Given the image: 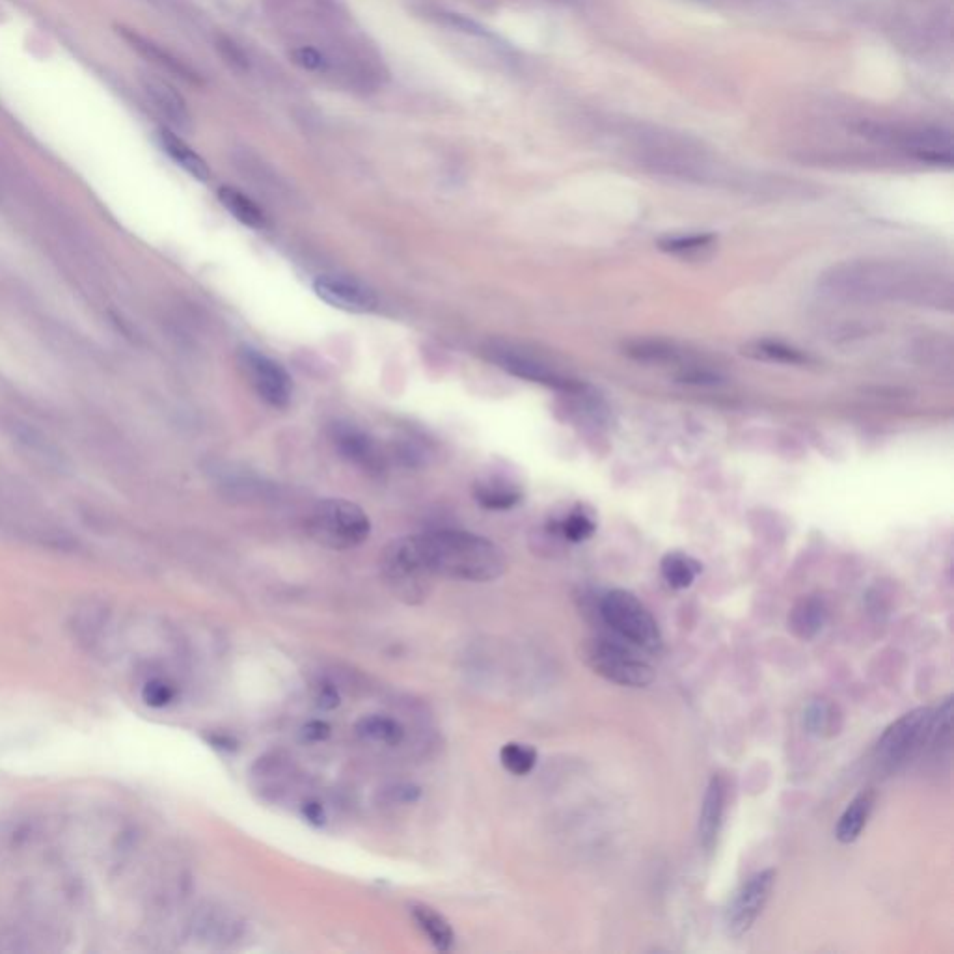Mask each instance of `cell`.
Returning <instances> with one entry per match:
<instances>
[{
    "instance_id": "ba28073f",
    "label": "cell",
    "mask_w": 954,
    "mask_h": 954,
    "mask_svg": "<svg viewBox=\"0 0 954 954\" xmlns=\"http://www.w3.org/2000/svg\"><path fill=\"white\" fill-rule=\"evenodd\" d=\"M582 658L589 668L608 682L628 688H645L655 681V669L638 647L621 638L595 636L584 643Z\"/></svg>"
},
{
    "instance_id": "f546056e",
    "label": "cell",
    "mask_w": 954,
    "mask_h": 954,
    "mask_svg": "<svg viewBox=\"0 0 954 954\" xmlns=\"http://www.w3.org/2000/svg\"><path fill=\"white\" fill-rule=\"evenodd\" d=\"M500 763L509 774L526 776L537 764V751L528 744L509 742L500 750Z\"/></svg>"
},
{
    "instance_id": "ac0fdd59",
    "label": "cell",
    "mask_w": 954,
    "mask_h": 954,
    "mask_svg": "<svg viewBox=\"0 0 954 954\" xmlns=\"http://www.w3.org/2000/svg\"><path fill=\"white\" fill-rule=\"evenodd\" d=\"M828 617H830V608L826 600L817 595H809L792 606L789 619H787L789 632L796 640H815L822 632L824 625L828 623Z\"/></svg>"
},
{
    "instance_id": "836d02e7",
    "label": "cell",
    "mask_w": 954,
    "mask_h": 954,
    "mask_svg": "<svg viewBox=\"0 0 954 954\" xmlns=\"http://www.w3.org/2000/svg\"><path fill=\"white\" fill-rule=\"evenodd\" d=\"M382 796L390 805L416 804L422 798V789L418 785H412V783H397V785L384 789Z\"/></svg>"
},
{
    "instance_id": "7402d4cb",
    "label": "cell",
    "mask_w": 954,
    "mask_h": 954,
    "mask_svg": "<svg viewBox=\"0 0 954 954\" xmlns=\"http://www.w3.org/2000/svg\"><path fill=\"white\" fill-rule=\"evenodd\" d=\"M802 723L807 735L833 738L843 729V712L828 699H813L805 705Z\"/></svg>"
},
{
    "instance_id": "44dd1931",
    "label": "cell",
    "mask_w": 954,
    "mask_h": 954,
    "mask_svg": "<svg viewBox=\"0 0 954 954\" xmlns=\"http://www.w3.org/2000/svg\"><path fill=\"white\" fill-rule=\"evenodd\" d=\"M159 144L164 153L192 178L198 181H207L211 178V170H209V164L205 163L204 157L192 150L176 131L168 127L159 129Z\"/></svg>"
},
{
    "instance_id": "5bb4252c",
    "label": "cell",
    "mask_w": 954,
    "mask_h": 954,
    "mask_svg": "<svg viewBox=\"0 0 954 954\" xmlns=\"http://www.w3.org/2000/svg\"><path fill=\"white\" fill-rule=\"evenodd\" d=\"M330 438L334 448L347 463L355 464L356 468L364 470L369 476H381L386 470V459L381 446L362 429L349 423H336L332 427Z\"/></svg>"
},
{
    "instance_id": "52a82bcc",
    "label": "cell",
    "mask_w": 954,
    "mask_h": 954,
    "mask_svg": "<svg viewBox=\"0 0 954 954\" xmlns=\"http://www.w3.org/2000/svg\"><path fill=\"white\" fill-rule=\"evenodd\" d=\"M600 619L615 632L617 638L628 641L649 655H660L664 638L660 627L647 606L636 595L625 589L608 591L599 602Z\"/></svg>"
},
{
    "instance_id": "cb8c5ba5",
    "label": "cell",
    "mask_w": 954,
    "mask_h": 954,
    "mask_svg": "<svg viewBox=\"0 0 954 954\" xmlns=\"http://www.w3.org/2000/svg\"><path fill=\"white\" fill-rule=\"evenodd\" d=\"M219 200L233 219L239 220L241 224H245L252 230H265L267 228V215L263 213V209L250 196H246L245 192L224 185L219 189Z\"/></svg>"
},
{
    "instance_id": "83f0119b",
    "label": "cell",
    "mask_w": 954,
    "mask_h": 954,
    "mask_svg": "<svg viewBox=\"0 0 954 954\" xmlns=\"http://www.w3.org/2000/svg\"><path fill=\"white\" fill-rule=\"evenodd\" d=\"M744 355L764 360V362H777V364H791V366H805L811 362V358L802 353L796 347H789L781 341H755L748 347H744Z\"/></svg>"
},
{
    "instance_id": "484cf974",
    "label": "cell",
    "mask_w": 954,
    "mask_h": 954,
    "mask_svg": "<svg viewBox=\"0 0 954 954\" xmlns=\"http://www.w3.org/2000/svg\"><path fill=\"white\" fill-rule=\"evenodd\" d=\"M660 571L669 587L673 589H688L696 582L697 576L703 571L697 559L690 558L681 552H669L660 561Z\"/></svg>"
},
{
    "instance_id": "74e56055",
    "label": "cell",
    "mask_w": 954,
    "mask_h": 954,
    "mask_svg": "<svg viewBox=\"0 0 954 954\" xmlns=\"http://www.w3.org/2000/svg\"><path fill=\"white\" fill-rule=\"evenodd\" d=\"M213 744H215V748H220V750H226V751L237 750V742L233 740L232 736H228V735L213 736Z\"/></svg>"
},
{
    "instance_id": "603a6c76",
    "label": "cell",
    "mask_w": 954,
    "mask_h": 954,
    "mask_svg": "<svg viewBox=\"0 0 954 954\" xmlns=\"http://www.w3.org/2000/svg\"><path fill=\"white\" fill-rule=\"evenodd\" d=\"M412 917L437 951L448 953L453 949L455 934H453L450 921L444 915L438 914L437 910L431 908V906L416 904V906H412Z\"/></svg>"
},
{
    "instance_id": "e575fe53",
    "label": "cell",
    "mask_w": 954,
    "mask_h": 954,
    "mask_svg": "<svg viewBox=\"0 0 954 954\" xmlns=\"http://www.w3.org/2000/svg\"><path fill=\"white\" fill-rule=\"evenodd\" d=\"M315 705L317 709L334 710L340 707L341 696L338 688L332 682H319L315 686L314 694Z\"/></svg>"
},
{
    "instance_id": "d590c367",
    "label": "cell",
    "mask_w": 954,
    "mask_h": 954,
    "mask_svg": "<svg viewBox=\"0 0 954 954\" xmlns=\"http://www.w3.org/2000/svg\"><path fill=\"white\" fill-rule=\"evenodd\" d=\"M332 735V727L330 723L323 722V720H312V722L302 725L300 729V736L304 742H310V744H319V742H325Z\"/></svg>"
},
{
    "instance_id": "5b68a950",
    "label": "cell",
    "mask_w": 954,
    "mask_h": 954,
    "mask_svg": "<svg viewBox=\"0 0 954 954\" xmlns=\"http://www.w3.org/2000/svg\"><path fill=\"white\" fill-rule=\"evenodd\" d=\"M861 137L930 164H953V138L940 127L861 120Z\"/></svg>"
},
{
    "instance_id": "4fadbf2b",
    "label": "cell",
    "mask_w": 954,
    "mask_h": 954,
    "mask_svg": "<svg viewBox=\"0 0 954 954\" xmlns=\"http://www.w3.org/2000/svg\"><path fill=\"white\" fill-rule=\"evenodd\" d=\"M314 293L332 308L349 314H369L375 312L379 306V299L373 289L345 276H317L314 280Z\"/></svg>"
},
{
    "instance_id": "ffe728a7",
    "label": "cell",
    "mask_w": 954,
    "mask_h": 954,
    "mask_svg": "<svg viewBox=\"0 0 954 954\" xmlns=\"http://www.w3.org/2000/svg\"><path fill=\"white\" fill-rule=\"evenodd\" d=\"M477 504L491 511H507L522 502L517 485L502 476H483L474 485Z\"/></svg>"
},
{
    "instance_id": "7a4b0ae2",
    "label": "cell",
    "mask_w": 954,
    "mask_h": 954,
    "mask_svg": "<svg viewBox=\"0 0 954 954\" xmlns=\"http://www.w3.org/2000/svg\"><path fill=\"white\" fill-rule=\"evenodd\" d=\"M382 556L403 578L425 584H433L435 578L481 584L507 571V558L500 546L463 530L407 535L386 546Z\"/></svg>"
},
{
    "instance_id": "9c48e42d",
    "label": "cell",
    "mask_w": 954,
    "mask_h": 954,
    "mask_svg": "<svg viewBox=\"0 0 954 954\" xmlns=\"http://www.w3.org/2000/svg\"><path fill=\"white\" fill-rule=\"evenodd\" d=\"M934 709L919 707L891 723L876 742L874 763L880 774L893 776L902 766L925 751L932 729Z\"/></svg>"
},
{
    "instance_id": "4316f807",
    "label": "cell",
    "mask_w": 954,
    "mask_h": 954,
    "mask_svg": "<svg viewBox=\"0 0 954 954\" xmlns=\"http://www.w3.org/2000/svg\"><path fill=\"white\" fill-rule=\"evenodd\" d=\"M107 627V610L103 604H84L73 617V630L77 640L84 645H96L97 640L103 634V628Z\"/></svg>"
},
{
    "instance_id": "8fae6325",
    "label": "cell",
    "mask_w": 954,
    "mask_h": 954,
    "mask_svg": "<svg viewBox=\"0 0 954 954\" xmlns=\"http://www.w3.org/2000/svg\"><path fill=\"white\" fill-rule=\"evenodd\" d=\"M776 876L774 869H766L753 874L750 880L738 889L725 914V927L733 938H742L744 934H748L759 915L763 914L770 893L776 886Z\"/></svg>"
},
{
    "instance_id": "6da1fadb",
    "label": "cell",
    "mask_w": 954,
    "mask_h": 954,
    "mask_svg": "<svg viewBox=\"0 0 954 954\" xmlns=\"http://www.w3.org/2000/svg\"><path fill=\"white\" fill-rule=\"evenodd\" d=\"M300 69L349 92H375L386 66L343 0H261Z\"/></svg>"
},
{
    "instance_id": "9a60e30c",
    "label": "cell",
    "mask_w": 954,
    "mask_h": 954,
    "mask_svg": "<svg viewBox=\"0 0 954 954\" xmlns=\"http://www.w3.org/2000/svg\"><path fill=\"white\" fill-rule=\"evenodd\" d=\"M140 88L148 99L151 109L155 110L168 129L189 131L192 127V114L185 97L168 81L155 75H144L140 79Z\"/></svg>"
},
{
    "instance_id": "e0dca14e",
    "label": "cell",
    "mask_w": 954,
    "mask_h": 954,
    "mask_svg": "<svg viewBox=\"0 0 954 954\" xmlns=\"http://www.w3.org/2000/svg\"><path fill=\"white\" fill-rule=\"evenodd\" d=\"M118 34L122 36L123 41H125L133 51H137L138 55L144 56L153 66L163 69L166 73H172V75H176L179 79H185V81L189 82L198 81V73H196L189 64H185L181 58L174 55L172 51L164 49L161 43H157V41L151 40L148 36L140 34L135 28L118 27Z\"/></svg>"
},
{
    "instance_id": "8992f818",
    "label": "cell",
    "mask_w": 954,
    "mask_h": 954,
    "mask_svg": "<svg viewBox=\"0 0 954 954\" xmlns=\"http://www.w3.org/2000/svg\"><path fill=\"white\" fill-rule=\"evenodd\" d=\"M306 528L317 545L330 550H351L368 541L371 520L351 500L325 498L310 511Z\"/></svg>"
},
{
    "instance_id": "1f68e13d",
    "label": "cell",
    "mask_w": 954,
    "mask_h": 954,
    "mask_svg": "<svg viewBox=\"0 0 954 954\" xmlns=\"http://www.w3.org/2000/svg\"><path fill=\"white\" fill-rule=\"evenodd\" d=\"M714 243V235L710 233H694V235H677L666 237L658 243V248L668 254H692L703 248H709Z\"/></svg>"
},
{
    "instance_id": "d4e9b609",
    "label": "cell",
    "mask_w": 954,
    "mask_h": 954,
    "mask_svg": "<svg viewBox=\"0 0 954 954\" xmlns=\"http://www.w3.org/2000/svg\"><path fill=\"white\" fill-rule=\"evenodd\" d=\"M356 735L368 742L396 748L405 740V727L396 718L384 714H368L356 722Z\"/></svg>"
},
{
    "instance_id": "7c38bea8",
    "label": "cell",
    "mask_w": 954,
    "mask_h": 954,
    "mask_svg": "<svg viewBox=\"0 0 954 954\" xmlns=\"http://www.w3.org/2000/svg\"><path fill=\"white\" fill-rule=\"evenodd\" d=\"M491 360L494 364H498V368L505 369L507 373L520 377L524 381L537 382V384H543V386L561 390V392H580V390H584V384L563 375L561 371L548 366L543 360H539L532 355H526V353H520L515 349L494 347L491 351Z\"/></svg>"
},
{
    "instance_id": "2e32d148",
    "label": "cell",
    "mask_w": 954,
    "mask_h": 954,
    "mask_svg": "<svg viewBox=\"0 0 954 954\" xmlns=\"http://www.w3.org/2000/svg\"><path fill=\"white\" fill-rule=\"evenodd\" d=\"M725 800H727V785L720 774L712 776L703 796V804L699 811L697 835L699 845L705 852H712L718 845V837L722 832L723 815H725Z\"/></svg>"
},
{
    "instance_id": "d6a6232c",
    "label": "cell",
    "mask_w": 954,
    "mask_h": 954,
    "mask_svg": "<svg viewBox=\"0 0 954 954\" xmlns=\"http://www.w3.org/2000/svg\"><path fill=\"white\" fill-rule=\"evenodd\" d=\"M176 697H178V688L172 682L164 681V679H151L142 688L144 703L150 705L153 709H164V707L172 705L176 701Z\"/></svg>"
},
{
    "instance_id": "4dcf8cb0",
    "label": "cell",
    "mask_w": 954,
    "mask_h": 954,
    "mask_svg": "<svg viewBox=\"0 0 954 954\" xmlns=\"http://www.w3.org/2000/svg\"><path fill=\"white\" fill-rule=\"evenodd\" d=\"M554 530L563 539H567L569 543H584L595 533L597 526H595L593 518L586 515L584 511H573L563 520H559L558 524L554 526Z\"/></svg>"
},
{
    "instance_id": "3957f363",
    "label": "cell",
    "mask_w": 954,
    "mask_h": 954,
    "mask_svg": "<svg viewBox=\"0 0 954 954\" xmlns=\"http://www.w3.org/2000/svg\"><path fill=\"white\" fill-rule=\"evenodd\" d=\"M818 287L826 297L843 302H904L936 310L953 308V286L947 278L900 261H843L820 276Z\"/></svg>"
},
{
    "instance_id": "277c9868",
    "label": "cell",
    "mask_w": 954,
    "mask_h": 954,
    "mask_svg": "<svg viewBox=\"0 0 954 954\" xmlns=\"http://www.w3.org/2000/svg\"><path fill=\"white\" fill-rule=\"evenodd\" d=\"M636 159L645 168L681 179L703 181L710 174V163L705 151L692 146L686 138L656 129L638 131L630 140Z\"/></svg>"
},
{
    "instance_id": "f1b7e54d",
    "label": "cell",
    "mask_w": 954,
    "mask_h": 954,
    "mask_svg": "<svg viewBox=\"0 0 954 954\" xmlns=\"http://www.w3.org/2000/svg\"><path fill=\"white\" fill-rule=\"evenodd\" d=\"M627 355L640 362H656V364H681L684 360L681 351H677L673 345L655 340L628 343Z\"/></svg>"
},
{
    "instance_id": "30bf717a",
    "label": "cell",
    "mask_w": 954,
    "mask_h": 954,
    "mask_svg": "<svg viewBox=\"0 0 954 954\" xmlns=\"http://www.w3.org/2000/svg\"><path fill=\"white\" fill-rule=\"evenodd\" d=\"M237 364L259 399L273 409L289 407L293 399V379L284 366L250 345L239 347Z\"/></svg>"
},
{
    "instance_id": "8d00e7d4",
    "label": "cell",
    "mask_w": 954,
    "mask_h": 954,
    "mask_svg": "<svg viewBox=\"0 0 954 954\" xmlns=\"http://www.w3.org/2000/svg\"><path fill=\"white\" fill-rule=\"evenodd\" d=\"M302 817L306 818V822L312 824L314 828H321V826H325V822H327V813H325L323 805L319 804V802H315V800L304 802V805H302Z\"/></svg>"
},
{
    "instance_id": "d6986e66",
    "label": "cell",
    "mask_w": 954,
    "mask_h": 954,
    "mask_svg": "<svg viewBox=\"0 0 954 954\" xmlns=\"http://www.w3.org/2000/svg\"><path fill=\"white\" fill-rule=\"evenodd\" d=\"M874 804H876V792L873 789L859 792L858 796L848 804L835 828V837L839 843L852 845L854 841H858L859 835L863 833L871 818Z\"/></svg>"
}]
</instances>
